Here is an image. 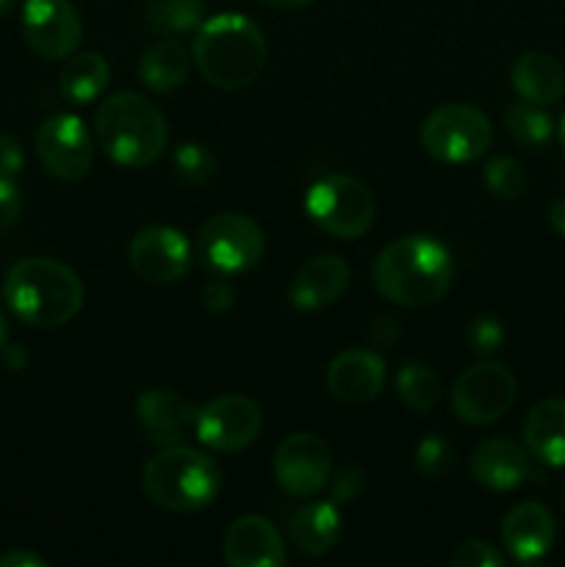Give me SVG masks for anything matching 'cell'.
<instances>
[{
  "mask_svg": "<svg viewBox=\"0 0 565 567\" xmlns=\"http://www.w3.org/2000/svg\"><path fill=\"white\" fill-rule=\"evenodd\" d=\"M454 264L449 249L430 236H402L380 249L371 280L399 308H430L446 297Z\"/></svg>",
  "mask_w": 565,
  "mask_h": 567,
  "instance_id": "6da1fadb",
  "label": "cell"
},
{
  "mask_svg": "<svg viewBox=\"0 0 565 567\" xmlns=\"http://www.w3.org/2000/svg\"><path fill=\"white\" fill-rule=\"evenodd\" d=\"M194 66L216 89L238 92L253 86L266 66V37L260 25L236 11L208 17L194 33Z\"/></svg>",
  "mask_w": 565,
  "mask_h": 567,
  "instance_id": "7a4b0ae2",
  "label": "cell"
},
{
  "mask_svg": "<svg viewBox=\"0 0 565 567\" xmlns=\"http://www.w3.org/2000/svg\"><path fill=\"white\" fill-rule=\"evenodd\" d=\"M11 313L31 327H64L81 313L83 282L70 266L53 258L17 260L3 282Z\"/></svg>",
  "mask_w": 565,
  "mask_h": 567,
  "instance_id": "3957f363",
  "label": "cell"
},
{
  "mask_svg": "<svg viewBox=\"0 0 565 567\" xmlns=\"http://www.w3.org/2000/svg\"><path fill=\"white\" fill-rule=\"evenodd\" d=\"M94 136L114 164L142 169L158 161L170 144L166 116L138 92H116L94 114Z\"/></svg>",
  "mask_w": 565,
  "mask_h": 567,
  "instance_id": "277c9868",
  "label": "cell"
},
{
  "mask_svg": "<svg viewBox=\"0 0 565 567\" xmlns=\"http://www.w3.org/2000/svg\"><path fill=\"white\" fill-rule=\"evenodd\" d=\"M142 491L161 509L199 513L219 496L222 471L205 452L175 443L144 463Z\"/></svg>",
  "mask_w": 565,
  "mask_h": 567,
  "instance_id": "5b68a950",
  "label": "cell"
},
{
  "mask_svg": "<svg viewBox=\"0 0 565 567\" xmlns=\"http://www.w3.org/2000/svg\"><path fill=\"white\" fill-rule=\"evenodd\" d=\"M266 252L264 230L244 214H216L199 227L194 255L214 277H238L253 271Z\"/></svg>",
  "mask_w": 565,
  "mask_h": 567,
  "instance_id": "8992f818",
  "label": "cell"
},
{
  "mask_svg": "<svg viewBox=\"0 0 565 567\" xmlns=\"http://www.w3.org/2000/svg\"><path fill=\"white\" fill-rule=\"evenodd\" d=\"M305 214L332 238H360L374 225L377 203L363 181L352 175H327L305 194Z\"/></svg>",
  "mask_w": 565,
  "mask_h": 567,
  "instance_id": "52a82bcc",
  "label": "cell"
},
{
  "mask_svg": "<svg viewBox=\"0 0 565 567\" xmlns=\"http://www.w3.org/2000/svg\"><path fill=\"white\" fill-rule=\"evenodd\" d=\"M419 136L430 158L441 164H471L491 147L493 127L476 105L449 103L427 116Z\"/></svg>",
  "mask_w": 565,
  "mask_h": 567,
  "instance_id": "ba28073f",
  "label": "cell"
},
{
  "mask_svg": "<svg viewBox=\"0 0 565 567\" xmlns=\"http://www.w3.org/2000/svg\"><path fill=\"white\" fill-rule=\"evenodd\" d=\"M518 393L515 374L502 363H474L454 380L452 410L463 424L487 426L510 413Z\"/></svg>",
  "mask_w": 565,
  "mask_h": 567,
  "instance_id": "9c48e42d",
  "label": "cell"
},
{
  "mask_svg": "<svg viewBox=\"0 0 565 567\" xmlns=\"http://www.w3.org/2000/svg\"><path fill=\"white\" fill-rule=\"evenodd\" d=\"M260 430H264V413L253 399L242 393L210 399L205 408L197 410V419H194L197 441L219 454L244 452L258 441Z\"/></svg>",
  "mask_w": 565,
  "mask_h": 567,
  "instance_id": "30bf717a",
  "label": "cell"
},
{
  "mask_svg": "<svg viewBox=\"0 0 565 567\" xmlns=\"http://www.w3.org/2000/svg\"><path fill=\"white\" fill-rule=\"evenodd\" d=\"M37 153L44 169L55 181L75 183L89 175L94 161L92 133L86 131L81 116L55 114L39 125Z\"/></svg>",
  "mask_w": 565,
  "mask_h": 567,
  "instance_id": "8fae6325",
  "label": "cell"
},
{
  "mask_svg": "<svg viewBox=\"0 0 565 567\" xmlns=\"http://www.w3.org/2000/svg\"><path fill=\"white\" fill-rule=\"evenodd\" d=\"M22 37L44 61L70 59L83 37V22L72 0H25Z\"/></svg>",
  "mask_w": 565,
  "mask_h": 567,
  "instance_id": "7c38bea8",
  "label": "cell"
},
{
  "mask_svg": "<svg viewBox=\"0 0 565 567\" xmlns=\"http://www.w3.org/2000/svg\"><path fill=\"white\" fill-rule=\"evenodd\" d=\"M332 454L325 437L294 432L275 452V480L288 496L308 498L330 485Z\"/></svg>",
  "mask_w": 565,
  "mask_h": 567,
  "instance_id": "4fadbf2b",
  "label": "cell"
},
{
  "mask_svg": "<svg viewBox=\"0 0 565 567\" xmlns=\"http://www.w3.org/2000/svg\"><path fill=\"white\" fill-rule=\"evenodd\" d=\"M131 269L153 286H172L183 280L192 266V244L175 227H142L127 244Z\"/></svg>",
  "mask_w": 565,
  "mask_h": 567,
  "instance_id": "5bb4252c",
  "label": "cell"
},
{
  "mask_svg": "<svg viewBox=\"0 0 565 567\" xmlns=\"http://www.w3.org/2000/svg\"><path fill=\"white\" fill-rule=\"evenodd\" d=\"M386 388V363L371 349H343L327 365V391L349 408L374 402Z\"/></svg>",
  "mask_w": 565,
  "mask_h": 567,
  "instance_id": "9a60e30c",
  "label": "cell"
},
{
  "mask_svg": "<svg viewBox=\"0 0 565 567\" xmlns=\"http://www.w3.org/2000/svg\"><path fill=\"white\" fill-rule=\"evenodd\" d=\"M222 554L230 567H280L286 565V548L277 526L260 515H242L222 537Z\"/></svg>",
  "mask_w": 565,
  "mask_h": 567,
  "instance_id": "2e32d148",
  "label": "cell"
},
{
  "mask_svg": "<svg viewBox=\"0 0 565 567\" xmlns=\"http://www.w3.org/2000/svg\"><path fill=\"white\" fill-rule=\"evenodd\" d=\"M352 280V269L338 255H316L302 264L288 286V299L302 313L325 310L343 297Z\"/></svg>",
  "mask_w": 565,
  "mask_h": 567,
  "instance_id": "e0dca14e",
  "label": "cell"
},
{
  "mask_svg": "<svg viewBox=\"0 0 565 567\" xmlns=\"http://www.w3.org/2000/svg\"><path fill=\"white\" fill-rule=\"evenodd\" d=\"M197 410L170 388H147L136 399V421L153 446H175L194 426Z\"/></svg>",
  "mask_w": 565,
  "mask_h": 567,
  "instance_id": "ac0fdd59",
  "label": "cell"
},
{
  "mask_svg": "<svg viewBox=\"0 0 565 567\" xmlns=\"http://www.w3.org/2000/svg\"><path fill=\"white\" fill-rule=\"evenodd\" d=\"M557 537L554 515L543 504H515L502 520V546L515 563H537L546 557Z\"/></svg>",
  "mask_w": 565,
  "mask_h": 567,
  "instance_id": "d6986e66",
  "label": "cell"
},
{
  "mask_svg": "<svg viewBox=\"0 0 565 567\" xmlns=\"http://www.w3.org/2000/svg\"><path fill=\"white\" fill-rule=\"evenodd\" d=\"M532 474V454L510 437H491L471 454V476L493 493L515 491Z\"/></svg>",
  "mask_w": 565,
  "mask_h": 567,
  "instance_id": "ffe728a7",
  "label": "cell"
},
{
  "mask_svg": "<svg viewBox=\"0 0 565 567\" xmlns=\"http://www.w3.org/2000/svg\"><path fill=\"white\" fill-rule=\"evenodd\" d=\"M510 83L526 103L554 105L565 94V72L554 55L541 50H526L510 66Z\"/></svg>",
  "mask_w": 565,
  "mask_h": 567,
  "instance_id": "44dd1931",
  "label": "cell"
},
{
  "mask_svg": "<svg viewBox=\"0 0 565 567\" xmlns=\"http://www.w3.org/2000/svg\"><path fill=\"white\" fill-rule=\"evenodd\" d=\"M524 446L532 460L565 468V399H543L524 421Z\"/></svg>",
  "mask_w": 565,
  "mask_h": 567,
  "instance_id": "7402d4cb",
  "label": "cell"
},
{
  "mask_svg": "<svg viewBox=\"0 0 565 567\" xmlns=\"http://www.w3.org/2000/svg\"><path fill=\"white\" fill-rule=\"evenodd\" d=\"M341 537V513L336 502H308L288 520V540L302 557H325Z\"/></svg>",
  "mask_w": 565,
  "mask_h": 567,
  "instance_id": "603a6c76",
  "label": "cell"
},
{
  "mask_svg": "<svg viewBox=\"0 0 565 567\" xmlns=\"http://www.w3.org/2000/svg\"><path fill=\"white\" fill-rule=\"evenodd\" d=\"M111 81V66L109 61L100 53H72L64 61L59 75V92L66 103L72 105H86L94 103L100 94L105 92Z\"/></svg>",
  "mask_w": 565,
  "mask_h": 567,
  "instance_id": "cb8c5ba5",
  "label": "cell"
},
{
  "mask_svg": "<svg viewBox=\"0 0 565 567\" xmlns=\"http://www.w3.org/2000/svg\"><path fill=\"white\" fill-rule=\"evenodd\" d=\"M188 66H192V59L183 44L175 39H161L138 61V78L150 92L166 94L183 86V81L188 78Z\"/></svg>",
  "mask_w": 565,
  "mask_h": 567,
  "instance_id": "d4e9b609",
  "label": "cell"
},
{
  "mask_svg": "<svg viewBox=\"0 0 565 567\" xmlns=\"http://www.w3.org/2000/svg\"><path fill=\"white\" fill-rule=\"evenodd\" d=\"M144 22L161 37L197 33L205 22L203 0H144Z\"/></svg>",
  "mask_w": 565,
  "mask_h": 567,
  "instance_id": "484cf974",
  "label": "cell"
},
{
  "mask_svg": "<svg viewBox=\"0 0 565 567\" xmlns=\"http://www.w3.org/2000/svg\"><path fill=\"white\" fill-rule=\"evenodd\" d=\"M397 393L410 413H430L441 402V377L424 363H404L397 374Z\"/></svg>",
  "mask_w": 565,
  "mask_h": 567,
  "instance_id": "4316f807",
  "label": "cell"
},
{
  "mask_svg": "<svg viewBox=\"0 0 565 567\" xmlns=\"http://www.w3.org/2000/svg\"><path fill=\"white\" fill-rule=\"evenodd\" d=\"M502 120H504V131L510 133V138L524 144V147H543L554 133V122L552 116L543 111V105L526 103V100H521V103H510L507 109H504Z\"/></svg>",
  "mask_w": 565,
  "mask_h": 567,
  "instance_id": "83f0119b",
  "label": "cell"
},
{
  "mask_svg": "<svg viewBox=\"0 0 565 567\" xmlns=\"http://www.w3.org/2000/svg\"><path fill=\"white\" fill-rule=\"evenodd\" d=\"M482 181H485L487 192L496 199H504V203H513V199H521L526 194V186H530V175H526L524 164L510 155H496L485 164L482 169Z\"/></svg>",
  "mask_w": 565,
  "mask_h": 567,
  "instance_id": "f1b7e54d",
  "label": "cell"
},
{
  "mask_svg": "<svg viewBox=\"0 0 565 567\" xmlns=\"http://www.w3.org/2000/svg\"><path fill=\"white\" fill-rule=\"evenodd\" d=\"M172 166H175V175L188 186H208L216 177V155L199 142H186L175 147Z\"/></svg>",
  "mask_w": 565,
  "mask_h": 567,
  "instance_id": "f546056e",
  "label": "cell"
},
{
  "mask_svg": "<svg viewBox=\"0 0 565 567\" xmlns=\"http://www.w3.org/2000/svg\"><path fill=\"white\" fill-rule=\"evenodd\" d=\"M454 465V449L443 435H427L415 446V471L424 480H441Z\"/></svg>",
  "mask_w": 565,
  "mask_h": 567,
  "instance_id": "4dcf8cb0",
  "label": "cell"
},
{
  "mask_svg": "<svg viewBox=\"0 0 565 567\" xmlns=\"http://www.w3.org/2000/svg\"><path fill=\"white\" fill-rule=\"evenodd\" d=\"M504 338H507L504 324L499 319H493V316H476V319L469 321V330H465L469 349L474 354H482V358L496 354L504 347Z\"/></svg>",
  "mask_w": 565,
  "mask_h": 567,
  "instance_id": "1f68e13d",
  "label": "cell"
},
{
  "mask_svg": "<svg viewBox=\"0 0 565 567\" xmlns=\"http://www.w3.org/2000/svg\"><path fill=\"white\" fill-rule=\"evenodd\" d=\"M454 567H502L504 554L487 540H469L460 543L452 551Z\"/></svg>",
  "mask_w": 565,
  "mask_h": 567,
  "instance_id": "d6a6232c",
  "label": "cell"
},
{
  "mask_svg": "<svg viewBox=\"0 0 565 567\" xmlns=\"http://www.w3.org/2000/svg\"><path fill=\"white\" fill-rule=\"evenodd\" d=\"M366 476L358 465H347V468L338 471L336 476H330V502L336 504H352L355 498L363 493Z\"/></svg>",
  "mask_w": 565,
  "mask_h": 567,
  "instance_id": "836d02e7",
  "label": "cell"
},
{
  "mask_svg": "<svg viewBox=\"0 0 565 567\" xmlns=\"http://www.w3.org/2000/svg\"><path fill=\"white\" fill-rule=\"evenodd\" d=\"M199 299H203V308L208 310V313H225V310H230L233 302H236V286L230 282V277H214V280L203 288Z\"/></svg>",
  "mask_w": 565,
  "mask_h": 567,
  "instance_id": "e575fe53",
  "label": "cell"
},
{
  "mask_svg": "<svg viewBox=\"0 0 565 567\" xmlns=\"http://www.w3.org/2000/svg\"><path fill=\"white\" fill-rule=\"evenodd\" d=\"M22 214V197H20V188L14 186V181H6L0 177V236L9 233L11 227L17 225Z\"/></svg>",
  "mask_w": 565,
  "mask_h": 567,
  "instance_id": "d590c367",
  "label": "cell"
},
{
  "mask_svg": "<svg viewBox=\"0 0 565 567\" xmlns=\"http://www.w3.org/2000/svg\"><path fill=\"white\" fill-rule=\"evenodd\" d=\"M22 164H25V158H22L20 142L9 133H0V177L14 181L22 172Z\"/></svg>",
  "mask_w": 565,
  "mask_h": 567,
  "instance_id": "8d00e7d4",
  "label": "cell"
},
{
  "mask_svg": "<svg viewBox=\"0 0 565 567\" xmlns=\"http://www.w3.org/2000/svg\"><path fill=\"white\" fill-rule=\"evenodd\" d=\"M369 338L371 343H377V347H391V343L399 338L397 319H391V316H374L369 324Z\"/></svg>",
  "mask_w": 565,
  "mask_h": 567,
  "instance_id": "74e56055",
  "label": "cell"
},
{
  "mask_svg": "<svg viewBox=\"0 0 565 567\" xmlns=\"http://www.w3.org/2000/svg\"><path fill=\"white\" fill-rule=\"evenodd\" d=\"M0 567H48V559L25 551V548H11V551L0 554Z\"/></svg>",
  "mask_w": 565,
  "mask_h": 567,
  "instance_id": "f35d334b",
  "label": "cell"
},
{
  "mask_svg": "<svg viewBox=\"0 0 565 567\" xmlns=\"http://www.w3.org/2000/svg\"><path fill=\"white\" fill-rule=\"evenodd\" d=\"M0 360H3V365L9 371L28 369V352L20 343H3V347H0Z\"/></svg>",
  "mask_w": 565,
  "mask_h": 567,
  "instance_id": "ab89813d",
  "label": "cell"
},
{
  "mask_svg": "<svg viewBox=\"0 0 565 567\" xmlns=\"http://www.w3.org/2000/svg\"><path fill=\"white\" fill-rule=\"evenodd\" d=\"M548 225H552V230L557 233V236L565 238V197L552 203V208H548Z\"/></svg>",
  "mask_w": 565,
  "mask_h": 567,
  "instance_id": "60d3db41",
  "label": "cell"
},
{
  "mask_svg": "<svg viewBox=\"0 0 565 567\" xmlns=\"http://www.w3.org/2000/svg\"><path fill=\"white\" fill-rule=\"evenodd\" d=\"M264 6H269V9H282V11H294V9H305V6H310L314 0H260Z\"/></svg>",
  "mask_w": 565,
  "mask_h": 567,
  "instance_id": "b9f144b4",
  "label": "cell"
},
{
  "mask_svg": "<svg viewBox=\"0 0 565 567\" xmlns=\"http://www.w3.org/2000/svg\"><path fill=\"white\" fill-rule=\"evenodd\" d=\"M6 338H9V324H6V316L3 310H0V347L6 343Z\"/></svg>",
  "mask_w": 565,
  "mask_h": 567,
  "instance_id": "7bdbcfd3",
  "label": "cell"
},
{
  "mask_svg": "<svg viewBox=\"0 0 565 567\" xmlns=\"http://www.w3.org/2000/svg\"><path fill=\"white\" fill-rule=\"evenodd\" d=\"M559 147H563V153H565V114H563V120H559Z\"/></svg>",
  "mask_w": 565,
  "mask_h": 567,
  "instance_id": "ee69618b",
  "label": "cell"
},
{
  "mask_svg": "<svg viewBox=\"0 0 565 567\" xmlns=\"http://www.w3.org/2000/svg\"><path fill=\"white\" fill-rule=\"evenodd\" d=\"M11 3H14V0H0V17L11 9Z\"/></svg>",
  "mask_w": 565,
  "mask_h": 567,
  "instance_id": "f6af8a7d",
  "label": "cell"
}]
</instances>
